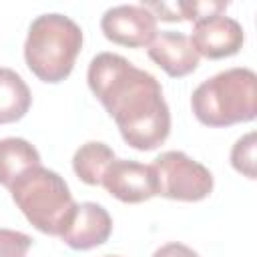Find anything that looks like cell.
<instances>
[{"mask_svg": "<svg viewBox=\"0 0 257 257\" xmlns=\"http://www.w3.org/2000/svg\"><path fill=\"white\" fill-rule=\"evenodd\" d=\"M86 82L128 147L155 151L169 139L171 110L151 72L120 54L98 52L88 64Z\"/></svg>", "mask_w": 257, "mask_h": 257, "instance_id": "cell-1", "label": "cell"}, {"mask_svg": "<svg viewBox=\"0 0 257 257\" xmlns=\"http://www.w3.org/2000/svg\"><path fill=\"white\" fill-rule=\"evenodd\" d=\"M191 110L211 128L251 122L257 116V74L247 66L213 74L193 90Z\"/></svg>", "mask_w": 257, "mask_h": 257, "instance_id": "cell-2", "label": "cell"}, {"mask_svg": "<svg viewBox=\"0 0 257 257\" xmlns=\"http://www.w3.org/2000/svg\"><path fill=\"white\" fill-rule=\"evenodd\" d=\"M80 48L82 28L64 14L48 12L30 22L24 42V60L38 80L58 84L70 76Z\"/></svg>", "mask_w": 257, "mask_h": 257, "instance_id": "cell-3", "label": "cell"}, {"mask_svg": "<svg viewBox=\"0 0 257 257\" xmlns=\"http://www.w3.org/2000/svg\"><path fill=\"white\" fill-rule=\"evenodd\" d=\"M8 191L26 221L40 233L52 237L62 235L78 205L66 181L42 165L22 173Z\"/></svg>", "mask_w": 257, "mask_h": 257, "instance_id": "cell-4", "label": "cell"}, {"mask_svg": "<svg viewBox=\"0 0 257 257\" xmlns=\"http://www.w3.org/2000/svg\"><path fill=\"white\" fill-rule=\"evenodd\" d=\"M157 195L171 201L197 203L213 193V173L183 151H165L153 161Z\"/></svg>", "mask_w": 257, "mask_h": 257, "instance_id": "cell-5", "label": "cell"}, {"mask_svg": "<svg viewBox=\"0 0 257 257\" xmlns=\"http://www.w3.org/2000/svg\"><path fill=\"white\" fill-rule=\"evenodd\" d=\"M100 30L106 40L126 48L149 46L159 32L157 18L143 4H118L104 10Z\"/></svg>", "mask_w": 257, "mask_h": 257, "instance_id": "cell-6", "label": "cell"}, {"mask_svg": "<svg viewBox=\"0 0 257 257\" xmlns=\"http://www.w3.org/2000/svg\"><path fill=\"white\" fill-rule=\"evenodd\" d=\"M100 185L120 203L135 205L157 197V175L153 165L131 159H114L104 171Z\"/></svg>", "mask_w": 257, "mask_h": 257, "instance_id": "cell-7", "label": "cell"}, {"mask_svg": "<svg viewBox=\"0 0 257 257\" xmlns=\"http://www.w3.org/2000/svg\"><path fill=\"white\" fill-rule=\"evenodd\" d=\"M189 40L199 56L219 60L229 58L243 48L245 32L235 18L217 14L193 22V32Z\"/></svg>", "mask_w": 257, "mask_h": 257, "instance_id": "cell-8", "label": "cell"}, {"mask_svg": "<svg viewBox=\"0 0 257 257\" xmlns=\"http://www.w3.org/2000/svg\"><path fill=\"white\" fill-rule=\"evenodd\" d=\"M112 233V217L110 213L92 201H84L76 205V211L62 231L60 239L74 251H88L108 241Z\"/></svg>", "mask_w": 257, "mask_h": 257, "instance_id": "cell-9", "label": "cell"}, {"mask_svg": "<svg viewBox=\"0 0 257 257\" xmlns=\"http://www.w3.org/2000/svg\"><path fill=\"white\" fill-rule=\"evenodd\" d=\"M147 54L157 66H161L173 78H183L195 72L201 58L195 52L189 36L177 30L157 32L153 42L147 46Z\"/></svg>", "mask_w": 257, "mask_h": 257, "instance_id": "cell-10", "label": "cell"}, {"mask_svg": "<svg viewBox=\"0 0 257 257\" xmlns=\"http://www.w3.org/2000/svg\"><path fill=\"white\" fill-rule=\"evenodd\" d=\"M40 153L38 149L20 137L0 139V185L10 189V185L28 169L38 167Z\"/></svg>", "mask_w": 257, "mask_h": 257, "instance_id": "cell-11", "label": "cell"}, {"mask_svg": "<svg viewBox=\"0 0 257 257\" xmlns=\"http://www.w3.org/2000/svg\"><path fill=\"white\" fill-rule=\"evenodd\" d=\"M30 104L32 94L24 78L16 70L0 66V124H10L24 118Z\"/></svg>", "mask_w": 257, "mask_h": 257, "instance_id": "cell-12", "label": "cell"}, {"mask_svg": "<svg viewBox=\"0 0 257 257\" xmlns=\"http://www.w3.org/2000/svg\"><path fill=\"white\" fill-rule=\"evenodd\" d=\"M114 161V151L102 141H88L80 145L72 157V171L74 175L90 187L102 183L104 171Z\"/></svg>", "mask_w": 257, "mask_h": 257, "instance_id": "cell-13", "label": "cell"}, {"mask_svg": "<svg viewBox=\"0 0 257 257\" xmlns=\"http://www.w3.org/2000/svg\"><path fill=\"white\" fill-rule=\"evenodd\" d=\"M255 147H257V135L255 131H249L245 133L241 139L235 141V145L231 147V155H229V161H231V167L241 173L243 177L247 179H255L257 177V169H255Z\"/></svg>", "mask_w": 257, "mask_h": 257, "instance_id": "cell-14", "label": "cell"}, {"mask_svg": "<svg viewBox=\"0 0 257 257\" xmlns=\"http://www.w3.org/2000/svg\"><path fill=\"white\" fill-rule=\"evenodd\" d=\"M30 247V235L14 229H0V257H26Z\"/></svg>", "mask_w": 257, "mask_h": 257, "instance_id": "cell-15", "label": "cell"}, {"mask_svg": "<svg viewBox=\"0 0 257 257\" xmlns=\"http://www.w3.org/2000/svg\"><path fill=\"white\" fill-rule=\"evenodd\" d=\"M227 2H219V0H205V2H179L183 20H191L197 22L201 18L207 16H217V14H225L227 10Z\"/></svg>", "mask_w": 257, "mask_h": 257, "instance_id": "cell-16", "label": "cell"}, {"mask_svg": "<svg viewBox=\"0 0 257 257\" xmlns=\"http://www.w3.org/2000/svg\"><path fill=\"white\" fill-rule=\"evenodd\" d=\"M143 6L147 10H151L157 20L159 18L165 20V22H179V20H183L179 2H143Z\"/></svg>", "mask_w": 257, "mask_h": 257, "instance_id": "cell-17", "label": "cell"}, {"mask_svg": "<svg viewBox=\"0 0 257 257\" xmlns=\"http://www.w3.org/2000/svg\"><path fill=\"white\" fill-rule=\"evenodd\" d=\"M153 257H201L197 251H193L189 245L185 243H179V241H171V243H165L161 245Z\"/></svg>", "mask_w": 257, "mask_h": 257, "instance_id": "cell-18", "label": "cell"}, {"mask_svg": "<svg viewBox=\"0 0 257 257\" xmlns=\"http://www.w3.org/2000/svg\"><path fill=\"white\" fill-rule=\"evenodd\" d=\"M106 257H118V255H106Z\"/></svg>", "mask_w": 257, "mask_h": 257, "instance_id": "cell-19", "label": "cell"}]
</instances>
